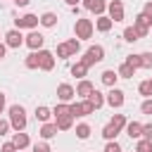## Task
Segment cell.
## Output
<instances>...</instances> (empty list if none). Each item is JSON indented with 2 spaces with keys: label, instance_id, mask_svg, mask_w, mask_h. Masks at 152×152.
I'll list each match as a JSON object with an SVG mask.
<instances>
[{
  "label": "cell",
  "instance_id": "6da1fadb",
  "mask_svg": "<svg viewBox=\"0 0 152 152\" xmlns=\"http://www.w3.org/2000/svg\"><path fill=\"white\" fill-rule=\"evenodd\" d=\"M10 124L17 131H24L26 128V112H24L21 104H12L10 107Z\"/></svg>",
  "mask_w": 152,
  "mask_h": 152
},
{
  "label": "cell",
  "instance_id": "7a4b0ae2",
  "mask_svg": "<svg viewBox=\"0 0 152 152\" xmlns=\"http://www.w3.org/2000/svg\"><path fill=\"white\" fill-rule=\"evenodd\" d=\"M100 59H104V50H102V45H93V48H88V52H86V57L81 59L86 66H90V64H95V62H100Z\"/></svg>",
  "mask_w": 152,
  "mask_h": 152
},
{
  "label": "cell",
  "instance_id": "3957f363",
  "mask_svg": "<svg viewBox=\"0 0 152 152\" xmlns=\"http://www.w3.org/2000/svg\"><path fill=\"white\" fill-rule=\"evenodd\" d=\"M71 107V116H86V114H93L95 112V107L90 104V100H86V102H74V104H69Z\"/></svg>",
  "mask_w": 152,
  "mask_h": 152
},
{
  "label": "cell",
  "instance_id": "277c9868",
  "mask_svg": "<svg viewBox=\"0 0 152 152\" xmlns=\"http://www.w3.org/2000/svg\"><path fill=\"white\" fill-rule=\"evenodd\" d=\"M90 36H93L90 19H76V38H90Z\"/></svg>",
  "mask_w": 152,
  "mask_h": 152
},
{
  "label": "cell",
  "instance_id": "5b68a950",
  "mask_svg": "<svg viewBox=\"0 0 152 152\" xmlns=\"http://www.w3.org/2000/svg\"><path fill=\"white\" fill-rule=\"evenodd\" d=\"M38 17L36 14H24V17H19V19H14V24H17V28H33V26H38Z\"/></svg>",
  "mask_w": 152,
  "mask_h": 152
},
{
  "label": "cell",
  "instance_id": "8992f818",
  "mask_svg": "<svg viewBox=\"0 0 152 152\" xmlns=\"http://www.w3.org/2000/svg\"><path fill=\"white\" fill-rule=\"evenodd\" d=\"M150 26H152V19L150 17H145V14H138L135 17V31L140 36H147L150 33Z\"/></svg>",
  "mask_w": 152,
  "mask_h": 152
},
{
  "label": "cell",
  "instance_id": "52a82bcc",
  "mask_svg": "<svg viewBox=\"0 0 152 152\" xmlns=\"http://www.w3.org/2000/svg\"><path fill=\"white\" fill-rule=\"evenodd\" d=\"M109 19L112 21H121L124 19V5H121V0H112L109 2Z\"/></svg>",
  "mask_w": 152,
  "mask_h": 152
},
{
  "label": "cell",
  "instance_id": "ba28073f",
  "mask_svg": "<svg viewBox=\"0 0 152 152\" xmlns=\"http://www.w3.org/2000/svg\"><path fill=\"white\" fill-rule=\"evenodd\" d=\"M43 43H45V38H43L38 31H31V33L26 36V45H28L31 50H40V48H43Z\"/></svg>",
  "mask_w": 152,
  "mask_h": 152
},
{
  "label": "cell",
  "instance_id": "9c48e42d",
  "mask_svg": "<svg viewBox=\"0 0 152 152\" xmlns=\"http://www.w3.org/2000/svg\"><path fill=\"white\" fill-rule=\"evenodd\" d=\"M38 57H40V69L50 71V69L55 66V57H52V52H48V50H38Z\"/></svg>",
  "mask_w": 152,
  "mask_h": 152
},
{
  "label": "cell",
  "instance_id": "30bf717a",
  "mask_svg": "<svg viewBox=\"0 0 152 152\" xmlns=\"http://www.w3.org/2000/svg\"><path fill=\"white\" fill-rule=\"evenodd\" d=\"M107 102H109L112 107H121V104H124V90L112 88V90H109V95H107Z\"/></svg>",
  "mask_w": 152,
  "mask_h": 152
},
{
  "label": "cell",
  "instance_id": "8fae6325",
  "mask_svg": "<svg viewBox=\"0 0 152 152\" xmlns=\"http://www.w3.org/2000/svg\"><path fill=\"white\" fill-rule=\"evenodd\" d=\"M57 97H59L62 102H69V100L74 97V88H71L69 83H62V86H57Z\"/></svg>",
  "mask_w": 152,
  "mask_h": 152
},
{
  "label": "cell",
  "instance_id": "7c38bea8",
  "mask_svg": "<svg viewBox=\"0 0 152 152\" xmlns=\"http://www.w3.org/2000/svg\"><path fill=\"white\" fill-rule=\"evenodd\" d=\"M83 5H86V10H90V12H95V14H102L104 12V0H83Z\"/></svg>",
  "mask_w": 152,
  "mask_h": 152
},
{
  "label": "cell",
  "instance_id": "4fadbf2b",
  "mask_svg": "<svg viewBox=\"0 0 152 152\" xmlns=\"http://www.w3.org/2000/svg\"><path fill=\"white\" fill-rule=\"evenodd\" d=\"M5 38H7V48H19V45L24 43V36H21L19 31H10Z\"/></svg>",
  "mask_w": 152,
  "mask_h": 152
},
{
  "label": "cell",
  "instance_id": "5bb4252c",
  "mask_svg": "<svg viewBox=\"0 0 152 152\" xmlns=\"http://www.w3.org/2000/svg\"><path fill=\"white\" fill-rule=\"evenodd\" d=\"M116 78H119V71H112V69H107V71H102V83H104V86H109V88H114V83H116Z\"/></svg>",
  "mask_w": 152,
  "mask_h": 152
},
{
  "label": "cell",
  "instance_id": "9a60e30c",
  "mask_svg": "<svg viewBox=\"0 0 152 152\" xmlns=\"http://www.w3.org/2000/svg\"><path fill=\"white\" fill-rule=\"evenodd\" d=\"M93 90H95V88H93V83H90V81H81V83H78V88H76V95H81V97H88Z\"/></svg>",
  "mask_w": 152,
  "mask_h": 152
},
{
  "label": "cell",
  "instance_id": "2e32d148",
  "mask_svg": "<svg viewBox=\"0 0 152 152\" xmlns=\"http://www.w3.org/2000/svg\"><path fill=\"white\" fill-rule=\"evenodd\" d=\"M126 133H128L131 138H140V135H142V126H140L138 121H131V124H126Z\"/></svg>",
  "mask_w": 152,
  "mask_h": 152
},
{
  "label": "cell",
  "instance_id": "e0dca14e",
  "mask_svg": "<svg viewBox=\"0 0 152 152\" xmlns=\"http://www.w3.org/2000/svg\"><path fill=\"white\" fill-rule=\"evenodd\" d=\"M12 142L17 145V150H24V147H28V135H26V133H21V131H17Z\"/></svg>",
  "mask_w": 152,
  "mask_h": 152
},
{
  "label": "cell",
  "instance_id": "ac0fdd59",
  "mask_svg": "<svg viewBox=\"0 0 152 152\" xmlns=\"http://www.w3.org/2000/svg\"><path fill=\"white\" fill-rule=\"evenodd\" d=\"M88 100H90V104H93L95 109H100V107L104 104V97H102V93H100V90H93V93L88 95Z\"/></svg>",
  "mask_w": 152,
  "mask_h": 152
},
{
  "label": "cell",
  "instance_id": "d6986e66",
  "mask_svg": "<svg viewBox=\"0 0 152 152\" xmlns=\"http://www.w3.org/2000/svg\"><path fill=\"white\" fill-rule=\"evenodd\" d=\"M57 131H59L57 124H48V121H45V126L40 128V135H43V138H52V135H57Z\"/></svg>",
  "mask_w": 152,
  "mask_h": 152
},
{
  "label": "cell",
  "instance_id": "ffe728a7",
  "mask_svg": "<svg viewBox=\"0 0 152 152\" xmlns=\"http://www.w3.org/2000/svg\"><path fill=\"white\" fill-rule=\"evenodd\" d=\"M71 74H74V76H76V78H83V76H86V74H88V66H86V64H83V62H76V64H74V66H71Z\"/></svg>",
  "mask_w": 152,
  "mask_h": 152
},
{
  "label": "cell",
  "instance_id": "44dd1931",
  "mask_svg": "<svg viewBox=\"0 0 152 152\" xmlns=\"http://www.w3.org/2000/svg\"><path fill=\"white\" fill-rule=\"evenodd\" d=\"M71 119H74L71 114H66V116H57V128H59V131H69V128H71Z\"/></svg>",
  "mask_w": 152,
  "mask_h": 152
},
{
  "label": "cell",
  "instance_id": "7402d4cb",
  "mask_svg": "<svg viewBox=\"0 0 152 152\" xmlns=\"http://www.w3.org/2000/svg\"><path fill=\"white\" fill-rule=\"evenodd\" d=\"M40 24H43V26H55V24H57V14H55V12H45V14L40 17Z\"/></svg>",
  "mask_w": 152,
  "mask_h": 152
},
{
  "label": "cell",
  "instance_id": "603a6c76",
  "mask_svg": "<svg viewBox=\"0 0 152 152\" xmlns=\"http://www.w3.org/2000/svg\"><path fill=\"white\" fill-rule=\"evenodd\" d=\"M124 38H126L128 43H135V40L140 38V33L135 31V26H128V28H124Z\"/></svg>",
  "mask_w": 152,
  "mask_h": 152
},
{
  "label": "cell",
  "instance_id": "cb8c5ba5",
  "mask_svg": "<svg viewBox=\"0 0 152 152\" xmlns=\"http://www.w3.org/2000/svg\"><path fill=\"white\" fill-rule=\"evenodd\" d=\"M26 66H28V69H38V66H40V57H38V52H36V50L26 57Z\"/></svg>",
  "mask_w": 152,
  "mask_h": 152
},
{
  "label": "cell",
  "instance_id": "d4e9b609",
  "mask_svg": "<svg viewBox=\"0 0 152 152\" xmlns=\"http://www.w3.org/2000/svg\"><path fill=\"white\" fill-rule=\"evenodd\" d=\"M133 71H135V66H131L128 62H124V64L119 66V76H121V78H131V76H133Z\"/></svg>",
  "mask_w": 152,
  "mask_h": 152
},
{
  "label": "cell",
  "instance_id": "484cf974",
  "mask_svg": "<svg viewBox=\"0 0 152 152\" xmlns=\"http://www.w3.org/2000/svg\"><path fill=\"white\" fill-rule=\"evenodd\" d=\"M112 24H114V21H112L109 17H100V19H97V31H109Z\"/></svg>",
  "mask_w": 152,
  "mask_h": 152
},
{
  "label": "cell",
  "instance_id": "4316f807",
  "mask_svg": "<svg viewBox=\"0 0 152 152\" xmlns=\"http://www.w3.org/2000/svg\"><path fill=\"white\" fill-rule=\"evenodd\" d=\"M50 114H52V112H50L48 107H36V119H38V121H48Z\"/></svg>",
  "mask_w": 152,
  "mask_h": 152
},
{
  "label": "cell",
  "instance_id": "83f0119b",
  "mask_svg": "<svg viewBox=\"0 0 152 152\" xmlns=\"http://www.w3.org/2000/svg\"><path fill=\"white\" fill-rule=\"evenodd\" d=\"M109 124H112V126H114L116 131H121V128L126 126V116H124V114H114V119H112Z\"/></svg>",
  "mask_w": 152,
  "mask_h": 152
},
{
  "label": "cell",
  "instance_id": "f1b7e54d",
  "mask_svg": "<svg viewBox=\"0 0 152 152\" xmlns=\"http://www.w3.org/2000/svg\"><path fill=\"white\" fill-rule=\"evenodd\" d=\"M76 135H78L81 140H86V138L90 135V126H88V124H78V126H76Z\"/></svg>",
  "mask_w": 152,
  "mask_h": 152
},
{
  "label": "cell",
  "instance_id": "f546056e",
  "mask_svg": "<svg viewBox=\"0 0 152 152\" xmlns=\"http://www.w3.org/2000/svg\"><path fill=\"white\" fill-rule=\"evenodd\" d=\"M116 133H119V131H116V128H114L112 124H107V126L102 128V135H104L107 140H114V138H116Z\"/></svg>",
  "mask_w": 152,
  "mask_h": 152
},
{
  "label": "cell",
  "instance_id": "4dcf8cb0",
  "mask_svg": "<svg viewBox=\"0 0 152 152\" xmlns=\"http://www.w3.org/2000/svg\"><path fill=\"white\" fill-rule=\"evenodd\" d=\"M140 66L142 69H152V52H142L140 55Z\"/></svg>",
  "mask_w": 152,
  "mask_h": 152
},
{
  "label": "cell",
  "instance_id": "1f68e13d",
  "mask_svg": "<svg viewBox=\"0 0 152 152\" xmlns=\"http://www.w3.org/2000/svg\"><path fill=\"white\" fill-rule=\"evenodd\" d=\"M69 55H71V50H69V45H66V43L57 45V57H59V59H66Z\"/></svg>",
  "mask_w": 152,
  "mask_h": 152
},
{
  "label": "cell",
  "instance_id": "d6a6232c",
  "mask_svg": "<svg viewBox=\"0 0 152 152\" xmlns=\"http://www.w3.org/2000/svg\"><path fill=\"white\" fill-rule=\"evenodd\" d=\"M52 114H55V116H66V114H71V107H66V104H57Z\"/></svg>",
  "mask_w": 152,
  "mask_h": 152
},
{
  "label": "cell",
  "instance_id": "836d02e7",
  "mask_svg": "<svg viewBox=\"0 0 152 152\" xmlns=\"http://www.w3.org/2000/svg\"><path fill=\"white\" fill-rule=\"evenodd\" d=\"M150 150H152V140H147V138H145V140H140V142H138V147H135V152H150Z\"/></svg>",
  "mask_w": 152,
  "mask_h": 152
},
{
  "label": "cell",
  "instance_id": "e575fe53",
  "mask_svg": "<svg viewBox=\"0 0 152 152\" xmlns=\"http://www.w3.org/2000/svg\"><path fill=\"white\" fill-rule=\"evenodd\" d=\"M140 95H152V81H142L140 83Z\"/></svg>",
  "mask_w": 152,
  "mask_h": 152
},
{
  "label": "cell",
  "instance_id": "d590c367",
  "mask_svg": "<svg viewBox=\"0 0 152 152\" xmlns=\"http://www.w3.org/2000/svg\"><path fill=\"white\" fill-rule=\"evenodd\" d=\"M104 152H121V145H119L116 140H109L107 147H104Z\"/></svg>",
  "mask_w": 152,
  "mask_h": 152
},
{
  "label": "cell",
  "instance_id": "8d00e7d4",
  "mask_svg": "<svg viewBox=\"0 0 152 152\" xmlns=\"http://www.w3.org/2000/svg\"><path fill=\"white\" fill-rule=\"evenodd\" d=\"M66 45H69V50H71V55H76V52H78V50H81V43H78V40H76V38H71V40H69V43H66Z\"/></svg>",
  "mask_w": 152,
  "mask_h": 152
},
{
  "label": "cell",
  "instance_id": "74e56055",
  "mask_svg": "<svg viewBox=\"0 0 152 152\" xmlns=\"http://www.w3.org/2000/svg\"><path fill=\"white\" fill-rule=\"evenodd\" d=\"M126 62H128L131 66H135V69H138V66H140V55H128V59H126Z\"/></svg>",
  "mask_w": 152,
  "mask_h": 152
},
{
  "label": "cell",
  "instance_id": "f35d334b",
  "mask_svg": "<svg viewBox=\"0 0 152 152\" xmlns=\"http://www.w3.org/2000/svg\"><path fill=\"white\" fill-rule=\"evenodd\" d=\"M140 109H142V114H152V100H145Z\"/></svg>",
  "mask_w": 152,
  "mask_h": 152
},
{
  "label": "cell",
  "instance_id": "ab89813d",
  "mask_svg": "<svg viewBox=\"0 0 152 152\" xmlns=\"http://www.w3.org/2000/svg\"><path fill=\"white\" fill-rule=\"evenodd\" d=\"M142 135H145L147 140H152V124H145V126H142Z\"/></svg>",
  "mask_w": 152,
  "mask_h": 152
},
{
  "label": "cell",
  "instance_id": "60d3db41",
  "mask_svg": "<svg viewBox=\"0 0 152 152\" xmlns=\"http://www.w3.org/2000/svg\"><path fill=\"white\" fill-rule=\"evenodd\" d=\"M10 126H12L10 121H5V119H0V135H5V133L10 131Z\"/></svg>",
  "mask_w": 152,
  "mask_h": 152
},
{
  "label": "cell",
  "instance_id": "b9f144b4",
  "mask_svg": "<svg viewBox=\"0 0 152 152\" xmlns=\"http://www.w3.org/2000/svg\"><path fill=\"white\" fill-rule=\"evenodd\" d=\"M33 152H50V147H48L45 142H36V145H33Z\"/></svg>",
  "mask_w": 152,
  "mask_h": 152
},
{
  "label": "cell",
  "instance_id": "7bdbcfd3",
  "mask_svg": "<svg viewBox=\"0 0 152 152\" xmlns=\"http://www.w3.org/2000/svg\"><path fill=\"white\" fill-rule=\"evenodd\" d=\"M0 152H17V145H14V142H5Z\"/></svg>",
  "mask_w": 152,
  "mask_h": 152
},
{
  "label": "cell",
  "instance_id": "ee69618b",
  "mask_svg": "<svg viewBox=\"0 0 152 152\" xmlns=\"http://www.w3.org/2000/svg\"><path fill=\"white\" fill-rule=\"evenodd\" d=\"M142 14L152 19V2H145V7H142Z\"/></svg>",
  "mask_w": 152,
  "mask_h": 152
},
{
  "label": "cell",
  "instance_id": "f6af8a7d",
  "mask_svg": "<svg viewBox=\"0 0 152 152\" xmlns=\"http://www.w3.org/2000/svg\"><path fill=\"white\" fill-rule=\"evenodd\" d=\"M14 5H17V7H26V5H28V0H14Z\"/></svg>",
  "mask_w": 152,
  "mask_h": 152
},
{
  "label": "cell",
  "instance_id": "bcb514c9",
  "mask_svg": "<svg viewBox=\"0 0 152 152\" xmlns=\"http://www.w3.org/2000/svg\"><path fill=\"white\" fill-rule=\"evenodd\" d=\"M2 109H5V95L0 93V112H2Z\"/></svg>",
  "mask_w": 152,
  "mask_h": 152
},
{
  "label": "cell",
  "instance_id": "7dc6e473",
  "mask_svg": "<svg viewBox=\"0 0 152 152\" xmlns=\"http://www.w3.org/2000/svg\"><path fill=\"white\" fill-rule=\"evenodd\" d=\"M5 50H7V48H5V45H2V43H0V59H2V57H5Z\"/></svg>",
  "mask_w": 152,
  "mask_h": 152
},
{
  "label": "cell",
  "instance_id": "c3c4849f",
  "mask_svg": "<svg viewBox=\"0 0 152 152\" xmlns=\"http://www.w3.org/2000/svg\"><path fill=\"white\" fill-rule=\"evenodd\" d=\"M64 2H66V5H71V7H76V2H78V0H64Z\"/></svg>",
  "mask_w": 152,
  "mask_h": 152
},
{
  "label": "cell",
  "instance_id": "681fc988",
  "mask_svg": "<svg viewBox=\"0 0 152 152\" xmlns=\"http://www.w3.org/2000/svg\"><path fill=\"white\" fill-rule=\"evenodd\" d=\"M150 81H152V78H150Z\"/></svg>",
  "mask_w": 152,
  "mask_h": 152
},
{
  "label": "cell",
  "instance_id": "f907efd6",
  "mask_svg": "<svg viewBox=\"0 0 152 152\" xmlns=\"http://www.w3.org/2000/svg\"><path fill=\"white\" fill-rule=\"evenodd\" d=\"M150 152H152V150H150Z\"/></svg>",
  "mask_w": 152,
  "mask_h": 152
}]
</instances>
